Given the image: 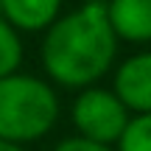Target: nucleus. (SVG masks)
Here are the masks:
<instances>
[{
  "instance_id": "f257e3e1",
  "label": "nucleus",
  "mask_w": 151,
  "mask_h": 151,
  "mask_svg": "<svg viewBox=\"0 0 151 151\" xmlns=\"http://www.w3.org/2000/svg\"><path fill=\"white\" fill-rule=\"evenodd\" d=\"M118 37L106 20V3L92 0L50 25L42 42L48 76L62 87H87L112 67Z\"/></svg>"
},
{
  "instance_id": "f03ea898",
  "label": "nucleus",
  "mask_w": 151,
  "mask_h": 151,
  "mask_svg": "<svg viewBox=\"0 0 151 151\" xmlns=\"http://www.w3.org/2000/svg\"><path fill=\"white\" fill-rule=\"evenodd\" d=\"M59 118L56 92L34 76H3L0 78V140L28 143L39 140Z\"/></svg>"
},
{
  "instance_id": "7ed1b4c3",
  "label": "nucleus",
  "mask_w": 151,
  "mask_h": 151,
  "mask_svg": "<svg viewBox=\"0 0 151 151\" xmlns=\"http://www.w3.org/2000/svg\"><path fill=\"white\" fill-rule=\"evenodd\" d=\"M73 123L81 132L78 137L92 143H118L129 123V109L120 104V98L109 90H84L73 104Z\"/></svg>"
},
{
  "instance_id": "20e7f679",
  "label": "nucleus",
  "mask_w": 151,
  "mask_h": 151,
  "mask_svg": "<svg viewBox=\"0 0 151 151\" xmlns=\"http://www.w3.org/2000/svg\"><path fill=\"white\" fill-rule=\"evenodd\" d=\"M115 95L126 109H134L137 115H151V53H137L118 67Z\"/></svg>"
},
{
  "instance_id": "39448f33",
  "label": "nucleus",
  "mask_w": 151,
  "mask_h": 151,
  "mask_svg": "<svg viewBox=\"0 0 151 151\" xmlns=\"http://www.w3.org/2000/svg\"><path fill=\"white\" fill-rule=\"evenodd\" d=\"M106 20L115 37L129 42H151V0H109Z\"/></svg>"
},
{
  "instance_id": "423d86ee",
  "label": "nucleus",
  "mask_w": 151,
  "mask_h": 151,
  "mask_svg": "<svg viewBox=\"0 0 151 151\" xmlns=\"http://www.w3.org/2000/svg\"><path fill=\"white\" fill-rule=\"evenodd\" d=\"M62 0H0L3 20L11 28L22 31H39L56 22Z\"/></svg>"
},
{
  "instance_id": "0eeeda50",
  "label": "nucleus",
  "mask_w": 151,
  "mask_h": 151,
  "mask_svg": "<svg viewBox=\"0 0 151 151\" xmlns=\"http://www.w3.org/2000/svg\"><path fill=\"white\" fill-rule=\"evenodd\" d=\"M22 62V42L17 31L0 17V78L11 76Z\"/></svg>"
},
{
  "instance_id": "6e6552de",
  "label": "nucleus",
  "mask_w": 151,
  "mask_h": 151,
  "mask_svg": "<svg viewBox=\"0 0 151 151\" xmlns=\"http://www.w3.org/2000/svg\"><path fill=\"white\" fill-rule=\"evenodd\" d=\"M120 151H151V115L129 118L123 134L118 140Z\"/></svg>"
},
{
  "instance_id": "1a4fd4ad",
  "label": "nucleus",
  "mask_w": 151,
  "mask_h": 151,
  "mask_svg": "<svg viewBox=\"0 0 151 151\" xmlns=\"http://www.w3.org/2000/svg\"><path fill=\"white\" fill-rule=\"evenodd\" d=\"M56 151H112L109 146H101V143H92V140H84V137H67L62 140Z\"/></svg>"
},
{
  "instance_id": "9d476101",
  "label": "nucleus",
  "mask_w": 151,
  "mask_h": 151,
  "mask_svg": "<svg viewBox=\"0 0 151 151\" xmlns=\"http://www.w3.org/2000/svg\"><path fill=\"white\" fill-rule=\"evenodd\" d=\"M0 151H22L20 146H14V143H6V140H0Z\"/></svg>"
}]
</instances>
